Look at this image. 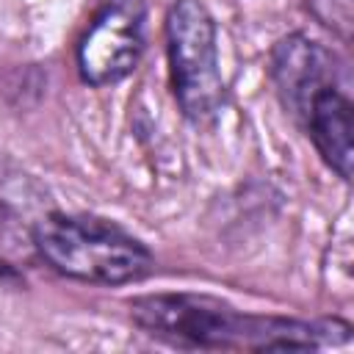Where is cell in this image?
<instances>
[{
  "label": "cell",
  "instance_id": "1",
  "mask_svg": "<svg viewBox=\"0 0 354 354\" xmlns=\"http://www.w3.org/2000/svg\"><path fill=\"white\" fill-rule=\"evenodd\" d=\"M130 315L147 335L183 348H321L343 343L351 332L343 321L263 318L196 293L141 296L130 304Z\"/></svg>",
  "mask_w": 354,
  "mask_h": 354
},
{
  "label": "cell",
  "instance_id": "2",
  "mask_svg": "<svg viewBox=\"0 0 354 354\" xmlns=\"http://www.w3.org/2000/svg\"><path fill=\"white\" fill-rule=\"evenodd\" d=\"M33 246L58 274L91 285H127L152 271L149 249L108 218L50 213L33 227Z\"/></svg>",
  "mask_w": 354,
  "mask_h": 354
},
{
  "label": "cell",
  "instance_id": "3",
  "mask_svg": "<svg viewBox=\"0 0 354 354\" xmlns=\"http://www.w3.org/2000/svg\"><path fill=\"white\" fill-rule=\"evenodd\" d=\"M166 55L171 88L191 122H210L224 102L216 22L205 3L174 0L166 14Z\"/></svg>",
  "mask_w": 354,
  "mask_h": 354
},
{
  "label": "cell",
  "instance_id": "4",
  "mask_svg": "<svg viewBox=\"0 0 354 354\" xmlns=\"http://www.w3.org/2000/svg\"><path fill=\"white\" fill-rule=\"evenodd\" d=\"M144 0H105L77 44V72L88 86L124 80L144 53Z\"/></svg>",
  "mask_w": 354,
  "mask_h": 354
},
{
  "label": "cell",
  "instance_id": "5",
  "mask_svg": "<svg viewBox=\"0 0 354 354\" xmlns=\"http://www.w3.org/2000/svg\"><path fill=\"white\" fill-rule=\"evenodd\" d=\"M271 77L282 105L299 119L310 97L340 80L337 58L315 39L304 33H290L277 41L271 53Z\"/></svg>",
  "mask_w": 354,
  "mask_h": 354
},
{
  "label": "cell",
  "instance_id": "6",
  "mask_svg": "<svg viewBox=\"0 0 354 354\" xmlns=\"http://www.w3.org/2000/svg\"><path fill=\"white\" fill-rule=\"evenodd\" d=\"M301 127L313 138L318 155L326 160V166L340 177L351 180V133H354V119H351V100L343 88V83H329L318 88L304 111L299 113Z\"/></svg>",
  "mask_w": 354,
  "mask_h": 354
},
{
  "label": "cell",
  "instance_id": "7",
  "mask_svg": "<svg viewBox=\"0 0 354 354\" xmlns=\"http://www.w3.org/2000/svg\"><path fill=\"white\" fill-rule=\"evenodd\" d=\"M307 11L343 41H351L354 30V0H307Z\"/></svg>",
  "mask_w": 354,
  "mask_h": 354
}]
</instances>
